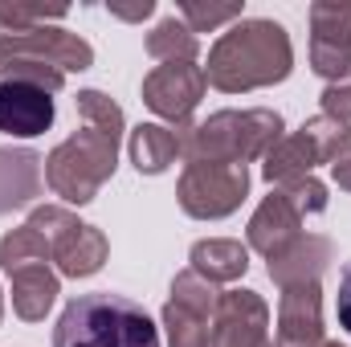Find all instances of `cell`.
Wrapping results in <instances>:
<instances>
[{
  "instance_id": "cell-1",
  "label": "cell",
  "mask_w": 351,
  "mask_h": 347,
  "mask_svg": "<svg viewBox=\"0 0 351 347\" xmlns=\"http://www.w3.org/2000/svg\"><path fill=\"white\" fill-rule=\"evenodd\" d=\"M290 70H294L290 33L278 21L254 16V21H237L229 33L217 37V45L208 49L204 82L225 94H245V90L286 82Z\"/></svg>"
},
{
  "instance_id": "cell-2",
  "label": "cell",
  "mask_w": 351,
  "mask_h": 347,
  "mask_svg": "<svg viewBox=\"0 0 351 347\" xmlns=\"http://www.w3.org/2000/svg\"><path fill=\"white\" fill-rule=\"evenodd\" d=\"M180 156L188 164H254L286 135V123L269 106L250 110H217L204 123L176 127Z\"/></svg>"
},
{
  "instance_id": "cell-3",
  "label": "cell",
  "mask_w": 351,
  "mask_h": 347,
  "mask_svg": "<svg viewBox=\"0 0 351 347\" xmlns=\"http://www.w3.org/2000/svg\"><path fill=\"white\" fill-rule=\"evenodd\" d=\"M53 347H160V331L139 302L98 290L66 302Z\"/></svg>"
},
{
  "instance_id": "cell-4",
  "label": "cell",
  "mask_w": 351,
  "mask_h": 347,
  "mask_svg": "<svg viewBox=\"0 0 351 347\" xmlns=\"http://www.w3.org/2000/svg\"><path fill=\"white\" fill-rule=\"evenodd\" d=\"M119 131H102L90 123L62 139L45 156V184L53 188V196H62L66 204H90L119 168Z\"/></svg>"
},
{
  "instance_id": "cell-5",
  "label": "cell",
  "mask_w": 351,
  "mask_h": 347,
  "mask_svg": "<svg viewBox=\"0 0 351 347\" xmlns=\"http://www.w3.org/2000/svg\"><path fill=\"white\" fill-rule=\"evenodd\" d=\"M29 225L49 237L53 261H58V270L66 278H90V274H98L106 254H110L102 229L82 225L66 204H41V208H33L29 213Z\"/></svg>"
},
{
  "instance_id": "cell-6",
  "label": "cell",
  "mask_w": 351,
  "mask_h": 347,
  "mask_svg": "<svg viewBox=\"0 0 351 347\" xmlns=\"http://www.w3.org/2000/svg\"><path fill=\"white\" fill-rule=\"evenodd\" d=\"M250 196V168L245 164H184L176 200L196 221H221L241 208Z\"/></svg>"
},
{
  "instance_id": "cell-7",
  "label": "cell",
  "mask_w": 351,
  "mask_h": 347,
  "mask_svg": "<svg viewBox=\"0 0 351 347\" xmlns=\"http://www.w3.org/2000/svg\"><path fill=\"white\" fill-rule=\"evenodd\" d=\"M221 290L200 274L184 270L172 278V294L164 302V331L168 347H208V327L217 315Z\"/></svg>"
},
{
  "instance_id": "cell-8",
  "label": "cell",
  "mask_w": 351,
  "mask_h": 347,
  "mask_svg": "<svg viewBox=\"0 0 351 347\" xmlns=\"http://www.w3.org/2000/svg\"><path fill=\"white\" fill-rule=\"evenodd\" d=\"M12 58H29V62H45L62 74L70 70H90L94 66V49L86 37L62 29V25H33V29H0V62Z\"/></svg>"
},
{
  "instance_id": "cell-9",
  "label": "cell",
  "mask_w": 351,
  "mask_h": 347,
  "mask_svg": "<svg viewBox=\"0 0 351 347\" xmlns=\"http://www.w3.org/2000/svg\"><path fill=\"white\" fill-rule=\"evenodd\" d=\"M311 70L327 82L351 74V0L311 4Z\"/></svg>"
},
{
  "instance_id": "cell-10",
  "label": "cell",
  "mask_w": 351,
  "mask_h": 347,
  "mask_svg": "<svg viewBox=\"0 0 351 347\" xmlns=\"http://www.w3.org/2000/svg\"><path fill=\"white\" fill-rule=\"evenodd\" d=\"M208 347H274L269 307L258 290H225L208 327Z\"/></svg>"
},
{
  "instance_id": "cell-11",
  "label": "cell",
  "mask_w": 351,
  "mask_h": 347,
  "mask_svg": "<svg viewBox=\"0 0 351 347\" xmlns=\"http://www.w3.org/2000/svg\"><path fill=\"white\" fill-rule=\"evenodd\" d=\"M204 86L208 82L196 62H164L143 78V102L172 127H188L192 110L204 98Z\"/></svg>"
},
{
  "instance_id": "cell-12",
  "label": "cell",
  "mask_w": 351,
  "mask_h": 347,
  "mask_svg": "<svg viewBox=\"0 0 351 347\" xmlns=\"http://www.w3.org/2000/svg\"><path fill=\"white\" fill-rule=\"evenodd\" d=\"M323 344V286L298 282L278 298V347H315Z\"/></svg>"
},
{
  "instance_id": "cell-13",
  "label": "cell",
  "mask_w": 351,
  "mask_h": 347,
  "mask_svg": "<svg viewBox=\"0 0 351 347\" xmlns=\"http://www.w3.org/2000/svg\"><path fill=\"white\" fill-rule=\"evenodd\" d=\"M49 127H53V94L0 78V131L4 135L33 139V135H45Z\"/></svg>"
},
{
  "instance_id": "cell-14",
  "label": "cell",
  "mask_w": 351,
  "mask_h": 347,
  "mask_svg": "<svg viewBox=\"0 0 351 347\" xmlns=\"http://www.w3.org/2000/svg\"><path fill=\"white\" fill-rule=\"evenodd\" d=\"M245 237H250V250H258L262 258H274V254L286 250L294 237H302V213L286 200L282 188H274L262 204H258V213L250 217Z\"/></svg>"
},
{
  "instance_id": "cell-15",
  "label": "cell",
  "mask_w": 351,
  "mask_h": 347,
  "mask_svg": "<svg viewBox=\"0 0 351 347\" xmlns=\"http://www.w3.org/2000/svg\"><path fill=\"white\" fill-rule=\"evenodd\" d=\"M331 241L327 237H319V233H302V237H294L286 250H278L269 261V278L278 282V290H286V286H298V282H319L323 278V270L331 265Z\"/></svg>"
},
{
  "instance_id": "cell-16",
  "label": "cell",
  "mask_w": 351,
  "mask_h": 347,
  "mask_svg": "<svg viewBox=\"0 0 351 347\" xmlns=\"http://www.w3.org/2000/svg\"><path fill=\"white\" fill-rule=\"evenodd\" d=\"M45 160L29 147H0V217L41 196Z\"/></svg>"
},
{
  "instance_id": "cell-17",
  "label": "cell",
  "mask_w": 351,
  "mask_h": 347,
  "mask_svg": "<svg viewBox=\"0 0 351 347\" xmlns=\"http://www.w3.org/2000/svg\"><path fill=\"white\" fill-rule=\"evenodd\" d=\"M8 278H12V311H16L25 323H41V319L49 315V307L58 302V294H62V282H58V274L49 270V261L16 265Z\"/></svg>"
},
{
  "instance_id": "cell-18",
  "label": "cell",
  "mask_w": 351,
  "mask_h": 347,
  "mask_svg": "<svg viewBox=\"0 0 351 347\" xmlns=\"http://www.w3.org/2000/svg\"><path fill=\"white\" fill-rule=\"evenodd\" d=\"M188 270L200 274L204 282L221 286V282H237L245 270H250V246L233 241V237H208V241H196L192 254H188Z\"/></svg>"
},
{
  "instance_id": "cell-19",
  "label": "cell",
  "mask_w": 351,
  "mask_h": 347,
  "mask_svg": "<svg viewBox=\"0 0 351 347\" xmlns=\"http://www.w3.org/2000/svg\"><path fill=\"white\" fill-rule=\"evenodd\" d=\"M127 152H131V164L143 176H160L180 156V135H176V127H164V123H139L131 131Z\"/></svg>"
},
{
  "instance_id": "cell-20",
  "label": "cell",
  "mask_w": 351,
  "mask_h": 347,
  "mask_svg": "<svg viewBox=\"0 0 351 347\" xmlns=\"http://www.w3.org/2000/svg\"><path fill=\"white\" fill-rule=\"evenodd\" d=\"M315 168H319V156H315V147H311V139L302 131L282 135L262 156V176L269 184H290V180L315 176Z\"/></svg>"
},
{
  "instance_id": "cell-21",
  "label": "cell",
  "mask_w": 351,
  "mask_h": 347,
  "mask_svg": "<svg viewBox=\"0 0 351 347\" xmlns=\"http://www.w3.org/2000/svg\"><path fill=\"white\" fill-rule=\"evenodd\" d=\"M147 53L164 66V62H196V53H200V41H196V33L180 21V16H168V21H160L152 33H147Z\"/></svg>"
},
{
  "instance_id": "cell-22",
  "label": "cell",
  "mask_w": 351,
  "mask_h": 347,
  "mask_svg": "<svg viewBox=\"0 0 351 347\" xmlns=\"http://www.w3.org/2000/svg\"><path fill=\"white\" fill-rule=\"evenodd\" d=\"M29 261H53V246L41 229H33L29 221L12 233L0 237V270L12 274L16 265H29Z\"/></svg>"
},
{
  "instance_id": "cell-23",
  "label": "cell",
  "mask_w": 351,
  "mask_h": 347,
  "mask_svg": "<svg viewBox=\"0 0 351 347\" xmlns=\"http://www.w3.org/2000/svg\"><path fill=\"white\" fill-rule=\"evenodd\" d=\"M298 131L311 139V147H315L319 164H331V160H335V156H339V152L351 143V123L327 119V115H315V119H306Z\"/></svg>"
},
{
  "instance_id": "cell-24",
  "label": "cell",
  "mask_w": 351,
  "mask_h": 347,
  "mask_svg": "<svg viewBox=\"0 0 351 347\" xmlns=\"http://www.w3.org/2000/svg\"><path fill=\"white\" fill-rule=\"evenodd\" d=\"M180 21L192 29V33H213L229 21H241V4L229 0V4H204V0H180Z\"/></svg>"
},
{
  "instance_id": "cell-25",
  "label": "cell",
  "mask_w": 351,
  "mask_h": 347,
  "mask_svg": "<svg viewBox=\"0 0 351 347\" xmlns=\"http://www.w3.org/2000/svg\"><path fill=\"white\" fill-rule=\"evenodd\" d=\"M78 115H82V123L90 127H102V131H119L123 135V127H127V119H123V106L110 98V94H102V90H78Z\"/></svg>"
},
{
  "instance_id": "cell-26",
  "label": "cell",
  "mask_w": 351,
  "mask_h": 347,
  "mask_svg": "<svg viewBox=\"0 0 351 347\" xmlns=\"http://www.w3.org/2000/svg\"><path fill=\"white\" fill-rule=\"evenodd\" d=\"M0 74H4L8 82H25V86L45 90V94H58V90L66 86V74H62V70H53V66H45V62H29V58L0 62Z\"/></svg>"
},
{
  "instance_id": "cell-27",
  "label": "cell",
  "mask_w": 351,
  "mask_h": 347,
  "mask_svg": "<svg viewBox=\"0 0 351 347\" xmlns=\"http://www.w3.org/2000/svg\"><path fill=\"white\" fill-rule=\"evenodd\" d=\"M70 8L66 4H0V29H33V25H49L62 21Z\"/></svg>"
},
{
  "instance_id": "cell-28",
  "label": "cell",
  "mask_w": 351,
  "mask_h": 347,
  "mask_svg": "<svg viewBox=\"0 0 351 347\" xmlns=\"http://www.w3.org/2000/svg\"><path fill=\"white\" fill-rule=\"evenodd\" d=\"M286 192V200L302 213V217H315L327 208V184L319 176H302V180H290V184H278Z\"/></svg>"
},
{
  "instance_id": "cell-29",
  "label": "cell",
  "mask_w": 351,
  "mask_h": 347,
  "mask_svg": "<svg viewBox=\"0 0 351 347\" xmlns=\"http://www.w3.org/2000/svg\"><path fill=\"white\" fill-rule=\"evenodd\" d=\"M319 102H323V115L327 119L351 123V74H343L339 82H327L323 94H319Z\"/></svg>"
},
{
  "instance_id": "cell-30",
  "label": "cell",
  "mask_w": 351,
  "mask_h": 347,
  "mask_svg": "<svg viewBox=\"0 0 351 347\" xmlns=\"http://www.w3.org/2000/svg\"><path fill=\"white\" fill-rule=\"evenodd\" d=\"M335 311H339V327L351 335V261L343 265V278H339V298H335Z\"/></svg>"
},
{
  "instance_id": "cell-31",
  "label": "cell",
  "mask_w": 351,
  "mask_h": 347,
  "mask_svg": "<svg viewBox=\"0 0 351 347\" xmlns=\"http://www.w3.org/2000/svg\"><path fill=\"white\" fill-rule=\"evenodd\" d=\"M331 180H335L343 192H351V143L335 156V160H331Z\"/></svg>"
},
{
  "instance_id": "cell-32",
  "label": "cell",
  "mask_w": 351,
  "mask_h": 347,
  "mask_svg": "<svg viewBox=\"0 0 351 347\" xmlns=\"http://www.w3.org/2000/svg\"><path fill=\"white\" fill-rule=\"evenodd\" d=\"M152 8H156L152 0H143V4H135V8H119V4H114L110 16H119V21H143V16H152Z\"/></svg>"
},
{
  "instance_id": "cell-33",
  "label": "cell",
  "mask_w": 351,
  "mask_h": 347,
  "mask_svg": "<svg viewBox=\"0 0 351 347\" xmlns=\"http://www.w3.org/2000/svg\"><path fill=\"white\" fill-rule=\"evenodd\" d=\"M315 347H343V344H331V339H323V344H315Z\"/></svg>"
},
{
  "instance_id": "cell-34",
  "label": "cell",
  "mask_w": 351,
  "mask_h": 347,
  "mask_svg": "<svg viewBox=\"0 0 351 347\" xmlns=\"http://www.w3.org/2000/svg\"><path fill=\"white\" fill-rule=\"evenodd\" d=\"M0 319H4V294H0Z\"/></svg>"
}]
</instances>
